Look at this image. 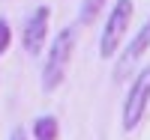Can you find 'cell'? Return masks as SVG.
<instances>
[{
	"label": "cell",
	"mask_w": 150,
	"mask_h": 140,
	"mask_svg": "<svg viewBox=\"0 0 150 140\" xmlns=\"http://www.w3.org/2000/svg\"><path fill=\"white\" fill-rule=\"evenodd\" d=\"M72 48H75V33L66 27V30H60L54 36V42L45 54V66H42V90L45 93H54L63 84L69 60H72Z\"/></svg>",
	"instance_id": "1"
},
{
	"label": "cell",
	"mask_w": 150,
	"mask_h": 140,
	"mask_svg": "<svg viewBox=\"0 0 150 140\" xmlns=\"http://www.w3.org/2000/svg\"><path fill=\"white\" fill-rule=\"evenodd\" d=\"M132 21V0H117L114 6H111V15L105 21V30H102V39H99V54L105 60H111L117 54V48L123 42V33H126Z\"/></svg>",
	"instance_id": "2"
},
{
	"label": "cell",
	"mask_w": 150,
	"mask_h": 140,
	"mask_svg": "<svg viewBox=\"0 0 150 140\" xmlns=\"http://www.w3.org/2000/svg\"><path fill=\"white\" fill-rule=\"evenodd\" d=\"M147 104H150V66H144L138 72L132 90L126 93V104H123V128L126 131H132L135 125L141 122Z\"/></svg>",
	"instance_id": "3"
},
{
	"label": "cell",
	"mask_w": 150,
	"mask_h": 140,
	"mask_svg": "<svg viewBox=\"0 0 150 140\" xmlns=\"http://www.w3.org/2000/svg\"><path fill=\"white\" fill-rule=\"evenodd\" d=\"M147 48H150V18L141 24V30L135 33V39L120 51V57H117V69H114V81H126L129 75L138 69V63H141V57L147 54Z\"/></svg>",
	"instance_id": "4"
},
{
	"label": "cell",
	"mask_w": 150,
	"mask_h": 140,
	"mask_svg": "<svg viewBox=\"0 0 150 140\" xmlns=\"http://www.w3.org/2000/svg\"><path fill=\"white\" fill-rule=\"evenodd\" d=\"M48 18H51V9L48 6H36L30 12L27 24H24V48H27V54H39L42 45H45V36H48Z\"/></svg>",
	"instance_id": "5"
},
{
	"label": "cell",
	"mask_w": 150,
	"mask_h": 140,
	"mask_svg": "<svg viewBox=\"0 0 150 140\" xmlns=\"http://www.w3.org/2000/svg\"><path fill=\"white\" fill-rule=\"evenodd\" d=\"M33 134H36V140H57V119L54 116H39L33 122Z\"/></svg>",
	"instance_id": "6"
},
{
	"label": "cell",
	"mask_w": 150,
	"mask_h": 140,
	"mask_svg": "<svg viewBox=\"0 0 150 140\" xmlns=\"http://www.w3.org/2000/svg\"><path fill=\"white\" fill-rule=\"evenodd\" d=\"M102 3L105 0H81V24H90L96 15H99V9H102Z\"/></svg>",
	"instance_id": "7"
},
{
	"label": "cell",
	"mask_w": 150,
	"mask_h": 140,
	"mask_svg": "<svg viewBox=\"0 0 150 140\" xmlns=\"http://www.w3.org/2000/svg\"><path fill=\"white\" fill-rule=\"evenodd\" d=\"M9 42H12V30H9V24H6V18H0V54H6V48H9Z\"/></svg>",
	"instance_id": "8"
},
{
	"label": "cell",
	"mask_w": 150,
	"mask_h": 140,
	"mask_svg": "<svg viewBox=\"0 0 150 140\" xmlns=\"http://www.w3.org/2000/svg\"><path fill=\"white\" fill-rule=\"evenodd\" d=\"M9 140H24V131H21V128H15V131H12V137H9Z\"/></svg>",
	"instance_id": "9"
}]
</instances>
